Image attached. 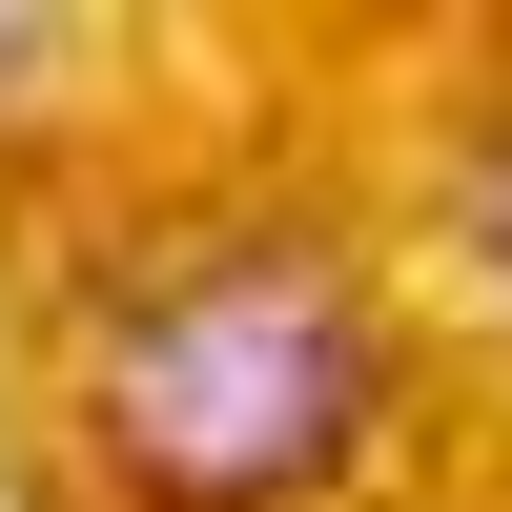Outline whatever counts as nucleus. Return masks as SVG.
I'll return each instance as SVG.
<instances>
[{
  "instance_id": "1",
  "label": "nucleus",
  "mask_w": 512,
  "mask_h": 512,
  "mask_svg": "<svg viewBox=\"0 0 512 512\" xmlns=\"http://www.w3.org/2000/svg\"><path fill=\"white\" fill-rule=\"evenodd\" d=\"M390 287L308 226V205H226V226H164L82 287V472L103 512H328L390 431Z\"/></svg>"
},
{
  "instance_id": "2",
  "label": "nucleus",
  "mask_w": 512,
  "mask_h": 512,
  "mask_svg": "<svg viewBox=\"0 0 512 512\" xmlns=\"http://www.w3.org/2000/svg\"><path fill=\"white\" fill-rule=\"evenodd\" d=\"M472 267L512 287V123H472Z\"/></svg>"
}]
</instances>
